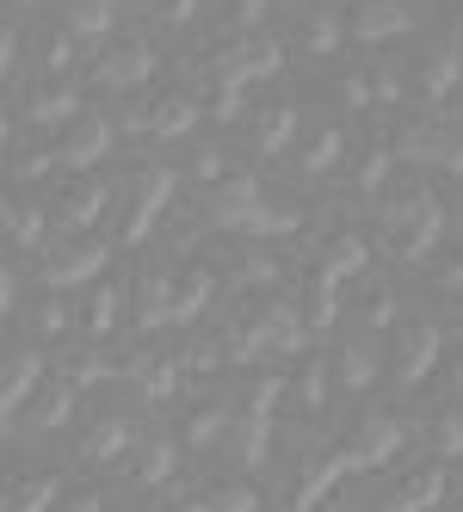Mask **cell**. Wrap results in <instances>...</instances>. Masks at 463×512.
I'll use <instances>...</instances> for the list:
<instances>
[{
  "label": "cell",
  "mask_w": 463,
  "mask_h": 512,
  "mask_svg": "<svg viewBox=\"0 0 463 512\" xmlns=\"http://www.w3.org/2000/svg\"><path fill=\"white\" fill-rule=\"evenodd\" d=\"M56 494H62L56 475H25V482H13V488H7V512H50V506H56Z\"/></svg>",
  "instance_id": "44dd1931"
},
{
  "label": "cell",
  "mask_w": 463,
  "mask_h": 512,
  "mask_svg": "<svg viewBox=\"0 0 463 512\" xmlns=\"http://www.w3.org/2000/svg\"><path fill=\"white\" fill-rule=\"evenodd\" d=\"M346 25H352V44H389V38H402V31H414V13L402 0H371V7Z\"/></svg>",
  "instance_id": "9c48e42d"
},
{
  "label": "cell",
  "mask_w": 463,
  "mask_h": 512,
  "mask_svg": "<svg viewBox=\"0 0 463 512\" xmlns=\"http://www.w3.org/2000/svg\"><path fill=\"white\" fill-rule=\"evenodd\" d=\"M192 124H198V105H192V99H167V105H155V112L142 118L136 130H155V136H186Z\"/></svg>",
  "instance_id": "603a6c76"
},
{
  "label": "cell",
  "mask_w": 463,
  "mask_h": 512,
  "mask_svg": "<svg viewBox=\"0 0 463 512\" xmlns=\"http://www.w3.org/2000/svg\"><path fill=\"white\" fill-rule=\"evenodd\" d=\"M25 118L38 124V130H56V124H75L81 118V93L75 87H50V93H38L25 105Z\"/></svg>",
  "instance_id": "e0dca14e"
},
{
  "label": "cell",
  "mask_w": 463,
  "mask_h": 512,
  "mask_svg": "<svg viewBox=\"0 0 463 512\" xmlns=\"http://www.w3.org/2000/svg\"><path fill=\"white\" fill-rule=\"evenodd\" d=\"M99 266H112V247H105L99 235L75 241V247H50V266H44V284L68 290V284H87Z\"/></svg>",
  "instance_id": "5b68a950"
},
{
  "label": "cell",
  "mask_w": 463,
  "mask_h": 512,
  "mask_svg": "<svg viewBox=\"0 0 463 512\" xmlns=\"http://www.w3.org/2000/svg\"><path fill=\"white\" fill-rule=\"evenodd\" d=\"M340 149H346V136H340V130H322V136L303 149V173H328V167L340 161Z\"/></svg>",
  "instance_id": "1f68e13d"
},
{
  "label": "cell",
  "mask_w": 463,
  "mask_h": 512,
  "mask_svg": "<svg viewBox=\"0 0 463 512\" xmlns=\"http://www.w3.org/2000/svg\"><path fill=\"white\" fill-rule=\"evenodd\" d=\"M383 512H414V506H408V500H402V494H396V500H389V506H383Z\"/></svg>",
  "instance_id": "db71d44e"
},
{
  "label": "cell",
  "mask_w": 463,
  "mask_h": 512,
  "mask_svg": "<svg viewBox=\"0 0 463 512\" xmlns=\"http://www.w3.org/2000/svg\"><path fill=\"white\" fill-rule=\"evenodd\" d=\"M105 204H112V186H105V179H81V186L62 198V223L68 229H93L105 216Z\"/></svg>",
  "instance_id": "2e32d148"
},
{
  "label": "cell",
  "mask_w": 463,
  "mask_h": 512,
  "mask_svg": "<svg viewBox=\"0 0 463 512\" xmlns=\"http://www.w3.org/2000/svg\"><path fill=\"white\" fill-rule=\"evenodd\" d=\"M247 284H272L278 272H272V260H266V253H260V260H247V272H241Z\"/></svg>",
  "instance_id": "f6af8a7d"
},
{
  "label": "cell",
  "mask_w": 463,
  "mask_h": 512,
  "mask_svg": "<svg viewBox=\"0 0 463 512\" xmlns=\"http://www.w3.org/2000/svg\"><path fill=\"white\" fill-rule=\"evenodd\" d=\"M38 383H44V352H38V346L13 352V358H7V389H0V414H19Z\"/></svg>",
  "instance_id": "7c38bea8"
},
{
  "label": "cell",
  "mask_w": 463,
  "mask_h": 512,
  "mask_svg": "<svg viewBox=\"0 0 463 512\" xmlns=\"http://www.w3.org/2000/svg\"><path fill=\"white\" fill-rule=\"evenodd\" d=\"M359 309H365V327H389V321H396V290H389V284H371Z\"/></svg>",
  "instance_id": "e575fe53"
},
{
  "label": "cell",
  "mask_w": 463,
  "mask_h": 512,
  "mask_svg": "<svg viewBox=\"0 0 463 512\" xmlns=\"http://www.w3.org/2000/svg\"><path fill=\"white\" fill-rule=\"evenodd\" d=\"M0 68H7V75H19V31H7V38H0Z\"/></svg>",
  "instance_id": "ee69618b"
},
{
  "label": "cell",
  "mask_w": 463,
  "mask_h": 512,
  "mask_svg": "<svg viewBox=\"0 0 463 512\" xmlns=\"http://www.w3.org/2000/svg\"><path fill=\"white\" fill-rule=\"evenodd\" d=\"M173 179L167 167H155V173H142V192H136V210H130V223H124V241L136 247V241H149V229L161 223V210H167V198H173Z\"/></svg>",
  "instance_id": "ba28073f"
},
{
  "label": "cell",
  "mask_w": 463,
  "mask_h": 512,
  "mask_svg": "<svg viewBox=\"0 0 463 512\" xmlns=\"http://www.w3.org/2000/svg\"><path fill=\"white\" fill-rule=\"evenodd\" d=\"M7 235H13V247L38 253V247H50V216L31 204H7Z\"/></svg>",
  "instance_id": "d6986e66"
},
{
  "label": "cell",
  "mask_w": 463,
  "mask_h": 512,
  "mask_svg": "<svg viewBox=\"0 0 463 512\" xmlns=\"http://www.w3.org/2000/svg\"><path fill=\"white\" fill-rule=\"evenodd\" d=\"M303 401H309V408H322V401H328V377H322V364H309V371H303Z\"/></svg>",
  "instance_id": "f35d334b"
},
{
  "label": "cell",
  "mask_w": 463,
  "mask_h": 512,
  "mask_svg": "<svg viewBox=\"0 0 463 512\" xmlns=\"http://www.w3.org/2000/svg\"><path fill=\"white\" fill-rule=\"evenodd\" d=\"M272 457V414H247L241 420V463H266Z\"/></svg>",
  "instance_id": "484cf974"
},
{
  "label": "cell",
  "mask_w": 463,
  "mask_h": 512,
  "mask_svg": "<svg viewBox=\"0 0 463 512\" xmlns=\"http://www.w3.org/2000/svg\"><path fill=\"white\" fill-rule=\"evenodd\" d=\"M223 432H229V420H223L217 408H204V414H192V420H186V445H192V451H204V445H217Z\"/></svg>",
  "instance_id": "836d02e7"
},
{
  "label": "cell",
  "mask_w": 463,
  "mask_h": 512,
  "mask_svg": "<svg viewBox=\"0 0 463 512\" xmlns=\"http://www.w3.org/2000/svg\"><path fill=\"white\" fill-rule=\"evenodd\" d=\"M124 445H130V426H124V420H99V426L81 438V457H87V463H118Z\"/></svg>",
  "instance_id": "7402d4cb"
},
{
  "label": "cell",
  "mask_w": 463,
  "mask_h": 512,
  "mask_svg": "<svg viewBox=\"0 0 463 512\" xmlns=\"http://www.w3.org/2000/svg\"><path fill=\"white\" fill-rule=\"evenodd\" d=\"M408 445V426L396 414H371L359 426V438H352V451H359V469H383V463H396Z\"/></svg>",
  "instance_id": "52a82bcc"
},
{
  "label": "cell",
  "mask_w": 463,
  "mask_h": 512,
  "mask_svg": "<svg viewBox=\"0 0 463 512\" xmlns=\"http://www.w3.org/2000/svg\"><path fill=\"white\" fill-rule=\"evenodd\" d=\"M223 173H229V167H223V155H217V149H204V155H198V179H204V186H217Z\"/></svg>",
  "instance_id": "7bdbcfd3"
},
{
  "label": "cell",
  "mask_w": 463,
  "mask_h": 512,
  "mask_svg": "<svg viewBox=\"0 0 463 512\" xmlns=\"http://www.w3.org/2000/svg\"><path fill=\"white\" fill-rule=\"evenodd\" d=\"M439 278H445V290H463V253H457V260H451V266H445Z\"/></svg>",
  "instance_id": "681fc988"
},
{
  "label": "cell",
  "mask_w": 463,
  "mask_h": 512,
  "mask_svg": "<svg viewBox=\"0 0 463 512\" xmlns=\"http://www.w3.org/2000/svg\"><path fill=\"white\" fill-rule=\"evenodd\" d=\"M457 512H463V506H457Z\"/></svg>",
  "instance_id": "6f0895ef"
},
{
  "label": "cell",
  "mask_w": 463,
  "mask_h": 512,
  "mask_svg": "<svg viewBox=\"0 0 463 512\" xmlns=\"http://www.w3.org/2000/svg\"><path fill=\"white\" fill-rule=\"evenodd\" d=\"M62 327H68V309L62 303H44L38 309V334H62Z\"/></svg>",
  "instance_id": "b9f144b4"
},
{
  "label": "cell",
  "mask_w": 463,
  "mask_h": 512,
  "mask_svg": "<svg viewBox=\"0 0 463 512\" xmlns=\"http://www.w3.org/2000/svg\"><path fill=\"white\" fill-rule=\"evenodd\" d=\"M291 130H297V112H291V105H272L266 124H260V155H284Z\"/></svg>",
  "instance_id": "f546056e"
},
{
  "label": "cell",
  "mask_w": 463,
  "mask_h": 512,
  "mask_svg": "<svg viewBox=\"0 0 463 512\" xmlns=\"http://www.w3.org/2000/svg\"><path fill=\"white\" fill-rule=\"evenodd\" d=\"M457 81H463V50H457V44L433 50V62H426V99H433V105H445Z\"/></svg>",
  "instance_id": "ffe728a7"
},
{
  "label": "cell",
  "mask_w": 463,
  "mask_h": 512,
  "mask_svg": "<svg viewBox=\"0 0 463 512\" xmlns=\"http://www.w3.org/2000/svg\"><path fill=\"white\" fill-rule=\"evenodd\" d=\"M396 155L414 161V167H445V173L463 179V136H451L445 124H414V130H402Z\"/></svg>",
  "instance_id": "3957f363"
},
{
  "label": "cell",
  "mask_w": 463,
  "mask_h": 512,
  "mask_svg": "<svg viewBox=\"0 0 463 512\" xmlns=\"http://www.w3.org/2000/svg\"><path fill=\"white\" fill-rule=\"evenodd\" d=\"M260 210H266V204H260V179H254V173H235V179H223V186L210 192V223H217V229L247 235Z\"/></svg>",
  "instance_id": "277c9868"
},
{
  "label": "cell",
  "mask_w": 463,
  "mask_h": 512,
  "mask_svg": "<svg viewBox=\"0 0 463 512\" xmlns=\"http://www.w3.org/2000/svg\"><path fill=\"white\" fill-rule=\"evenodd\" d=\"M68 414H75V383H56L38 401V426H68Z\"/></svg>",
  "instance_id": "d6a6232c"
},
{
  "label": "cell",
  "mask_w": 463,
  "mask_h": 512,
  "mask_svg": "<svg viewBox=\"0 0 463 512\" xmlns=\"http://www.w3.org/2000/svg\"><path fill=\"white\" fill-rule=\"evenodd\" d=\"M105 149H112V124H105V118H81V130L68 136L56 155H62V167H75V173H81V167L105 161Z\"/></svg>",
  "instance_id": "9a60e30c"
},
{
  "label": "cell",
  "mask_w": 463,
  "mask_h": 512,
  "mask_svg": "<svg viewBox=\"0 0 463 512\" xmlns=\"http://www.w3.org/2000/svg\"><path fill=\"white\" fill-rule=\"evenodd\" d=\"M118 315H124V297H118V290H99L93 309H87V327H93V334H112Z\"/></svg>",
  "instance_id": "d590c367"
},
{
  "label": "cell",
  "mask_w": 463,
  "mask_h": 512,
  "mask_svg": "<svg viewBox=\"0 0 463 512\" xmlns=\"http://www.w3.org/2000/svg\"><path fill=\"white\" fill-rule=\"evenodd\" d=\"M365 272H371V247H365L359 235H334L328 253H322V278L340 290V284H359Z\"/></svg>",
  "instance_id": "8fae6325"
},
{
  "label": "cell",
  "mask_w": 463,
  "mask_h": 512,
  "mask_svg": "<svg viewBox=\"0 0 463 512\" xmlns=\"http://www.w3.org/2000/svg\"><path fill=\"white\" fill-rule=\"evenodd\" d=\"M130 377H136V389L149 395V401H167L173 389H180V364H173V358H155V364H130Z\"/></svg>",
  "instance_id": "cb8c5ba5"
},
{
  "label": "cell",
  "mask_w": 463,
  "mask_h": 512,
  "mask_svg": "<svg viewBox=\"0 0 463 512\" xmlns=\"http://www.w3.org/2000/svg\"><path fill=\"white\" fill-rule=\"evenodd\" d=\"M457 389H463V364H457Z\"/></svg>",
  "instance_id": "11a10c76"
},
{
  "label": "cell",
  "mask_w": 463,
  "mask_h": 512,
  "mask_svg": "<svg viewBox=\"0 0 463 512\" xmlns=\"http://www.w3.org/2000/svg\"><path fill=\"white\" fill-rule=\"evenodd\" d=\"M19 309V278L7 272V278H0V315H13Z\"/></svg>",
  "instance_id": "bcb514c9"
},
{
  "label": "cell",
  "mask_w": 463,
  "mask_h": 512,
  "mask_svg": "<svg viewBox=\"0 0 463 512\" xmlns=\"http://www.w3.org/2000/svg\"><path fill=\"white\" fill-rule=\"evenodd\" d=\"M161 68V56H155V44H130V50H112L99 62V81L105 87H142Z\"/></svg>",
  "instance_id": "4fadbf2b"
},
{
  "label": "cell",
  "mask_w": 463,
  "mask_h": 512,
  "mask_svg": "<svg viewBox=\"0 0 463 512\" xmlns=\"http://www.w3.org/2000/svg\"><path fill=\"white\" fill-rule=\"evenodd\" d=\"M389 167H396V149H383V142H377V149L359 161V198L371 204V198H383V179H389Z\"/></svg>",
  "instance_id": "f1b7e54d"
},
{
  "label": "cell",
  "mask_w": 463,
  "mask_h": 512,
  "mask_svg": "<svg viewBox=\"0 0 463 512\" xmlns=\"http://www.w3.org/2000/svg\"><path fill=\"white\" fill-rule=\"evenodd\" d=\"M377 377H383V352H377V340H371V334L346 340V352H340V383H346L352 395H365Z\"/></svg>",
  "instance_id": "5bb4252c"
},
{
  "label": "cell",
  "mask_w": 463,
  "mask_h": 512,
  "mask_svg": "<svg viewBox=\"0 0 463 512\" xmlns=\"http://www.w3.org/2000/svg\"><path fill=\"white\" fill-rule=\"evenodd\" d=\"M266 7H272V0H241V25H247V31H254V25L266 19Z\"/></svg>",
  "instance_id": "c3c4849f"
},
{
  "label": "cell",
  "mask_w": 463,
  "mask_h": 512,
  "mask_svg": "<svg viewBox=\"0 0 463 512\" xmlns=\"http://www.w3.org/2000/svg\"><path fill=\"white\" fill-rule=\"evenodd\" d=\"M346 469H359V451H352V445H340V451H328L322 463H315V469H309V482H303V488L291 494V506H297V512H315V506H322V500L334 494V482H340V475H346Z\"/></svg>",
  "instance_id": "30bf717a"
},
{
  "label": "cell",
  "mask_w": 463,
  "mask_h": 512,
  "mask_svg": "<svg viewBox=\"0 0 463 512\" xmlns=\"http://www.w3.org/2000/svg\"><path fill=\"white\" fill-rule=\"evenodd\" d=\"M340 31H352V25H340L334 13H322V19L309 25V38H303V44H309V56H328V50L340 44Z\"/></svg>",
  "instance_id": "8d00e7d4"
},
{
  "label": "cell",
  "mask_w": 463,
  "mask_h": 512,
  "mask_svg": "<svg viewBox=\"0 0 463 512\" xmlns=\"http://www.w3.org/2000/svg\"><path fill=\"white\" fill-rule=\"evenodd\" d=\"M173 303H180V290H173L167 278H142L136 284V321L142 327H167L173 321Z\"/></svg>",
  "instance_id": "ac0fdd59"
},
{
  "label": "cell",
  "mask_w": 463,
  "mask_h": 512,
  "mask_svg": "<svg viewBox=\"0 0 463 512\" xmlns=\"http://www.w3.org/2000/svg\"><path fill=\"white\" fill-rule=\"evenodd\" d=\"M75 512H99V500H93V494H81V500H75Z\"/></svg>",
  "instance_id": "f5cc1de1"
},
{
  "label": "cell",
  "mask_w": 463,
  "mask_h": 512,
  "mask_svg": "<svg viewBox=\"0 0 463 512\" xmlns=\"http://www.w3.org/2000/svg\"><path fill=\"white\" fill-rule=\"evenodd\" d=\"M75 38H112V25H118V7L112 0H75Z\"/></svg>",
  "instance_id": "d4e9b609"
},
{
  "label": "cell",
  "mask_w": 463,
  "mask_h": 512,
  "mask_svg": "<svg viewBox=\"0 0 463 512\" xmlns=\"http://www.w3.org/2000/svg\"><path fill=\"white\" fill-rule=\"evenodd\" d=\"M136 7H149V0H136Z\"/></svg>",
  "instance_id": "9f6ffc18"
},
{
  "label": "cell",
  "mask_w": 463,
  "mask_h": 512,
  "mask_svg": "<svg viewBox=\"0 0 463 512\" xmlns=\"http://www.w3.org/2000/svg\"><path fill=\"white\" fill-rule=\"evenodd\" d=\"M278 352H303V315L297 309H266L254 315V327H241L229 340V358L235 364H254V358H278Z\"/></svg>",
  "instance_id": "7a4b0ae2"
},
{
  "label": "cell",
  "mask_w": 463,
  "mask_h": 512,
  "mask_svg": "<svg viewBox=\"0 0 463 512\" xmlns=\"http://www.w3.org/2000/svg\"><path fill=\"white\" fill-rule=\"evenodd\" d=\"M99 377H112V364H99V358H81L75 371H68V383H75V389L81 383H99Z\"/></svg>",
  "instance_id": "60d3db41"
},
{
  "label": "cell",
  "mask_w": 463,
  "mask_h": 512,
  "mask_svg": "<svg viewBox=\"0 0 463 512\" xmlns=\"http://www.w3.org/2000/svg\"><path fill=\"white\" fill-rule=\"evenodd\" d=\"M204 500H210V512H260V494L247 482H223V488H210Z\"/></svg>",
  "instance_id": "4dcf8cb0"
},
{
  "label": "cell",
  "mask_w": 463,
  "mask_h": 512,
  "mask_svg": "<svg viewBox=\"0 0 463 512\" xmlns=\"http://www.w3.org/2000/svg\"><path fill=\"white\" fill-rule=\"evenodd\" d=\"M433 445H439V457H445V463H457V457H463V414H445V420H439Z\"/></svg>",
  "instance_id": "74e56055"
},
{
  "label": "cell",
  "mask_w": 463,
  "mask_h": 512,
  "mask_svg": "<svg viewBox=\"0 0 463 512\" xmlns=\"http://www.w3.org/2000/svg\"><path fill=\"white\" fill-rule=\"evenodd\" d=\"M173 512H210V500H186V506H173Z\"/></svg>",
  "instance_id": "816d5d0a"
},
{
  "label": "cell",
  "mask_w": 463,
  "mask_h": 512,
  "mask_svg": "<svg viewBox=\"0 0 463 512\" xmlns=\"http://www.w3.org/2000/svg\"><path fill=\"white\" fill-rule=\"evenodd\" d=\"M68 56H75V44H68V38H56V44H50V56H44V68H56V75H62V68H68Z\"/></svg>",
  "instance_id": "7dc6e473"
},
{
  "label": "cell",
  "mask_w": 463,
  "mask_h": 512,
  "mask_svg": "<svg viewBox=\"0 0 463 512\" xmlns=\"http://www.w3.org/2000/svg\"><path fill=\"white\" fill-rule=\"evenodd\" d=\"M210 290H217V278H210L204 266H198V272H186V284H180V303H173V321H198V309L210 303Z\"/></svg>",
  "instance_id": "4316f807"
},
{
  "label": "cell",
  "mask_w": 463,
  "mask_h": 512,
  "mask_svg": "<svg viewBox=\"0 0 463 512\" xmlns=\"http://www.w3.org/2000/svg\"><path fill=\"white\" fill-rule=\"evenodd\" d=\"M439 235H445V204L426 186H414L408 198L389 204V241H396V253H402L408 266H420L426 253L439 247Z\"/></svg>",
  "instance_id": "6da1fadb"
},
{
  "label": "cell",
  "mask_w": 463,
  "mask_h": 512,
  "mask_svg": "<svg viewBox=\"0 0 463 512\" xmlns=\"http://www.w3.org/2000/svg\"><path fill=\"white\" fill-rule=\"evenodd\" d=\"M192 13H198V0H173V13H167V19H173V25H186Z\"/></svg>",
  "instance_id": "f907efd6"
},
{
  "label": "cell",
  "mask_w": 463,
  "mask_h": 512,
  "mask_svg": "<svg viewBox=\"0 0 463 512\" xmlns=\"http://www.w3.org/2000/svg\"><path fill=\"white\" fill-rule=\"evenodd\" d=\"M439 327H426V321H414V327H402V346H396V377H402V389H420L426 377H433V364H439Z\"/></svg>",
  "instance_id": "8992f818"
},
{
  "label": "cell",
  "mask_w": 463,
  "mask_h": 512,
  "mask_svg": "<svg viewBox=\"0 0 463 512\" xmlns=\"http://www.w3.org/2000/svg\"><path fill=\"white\" fill-rule=\"evenodd\" d=\"M173 457H180V445H167V438H155V445L142 451V463H136V482H142V488H161L167 475H173Z\"/></svg>",
  "instance_id": "83f0119b"
},
{
  "label": "cell",
  "mask_w": 463,
  "mask_h": 512,
  "mask_svg": "<svg viewBox=\"0 0 463 512\" xmlns=\"http://www.w3.org/2000/svg\"><path fill=\"white\" fill-rule=\"evenodd\" d=\"M186 364H192V371H217V364H223V346H217V340H204V346L186 352Z\"/></svg>",
  "instance_id": "ab89813d"
}]
</instances>
